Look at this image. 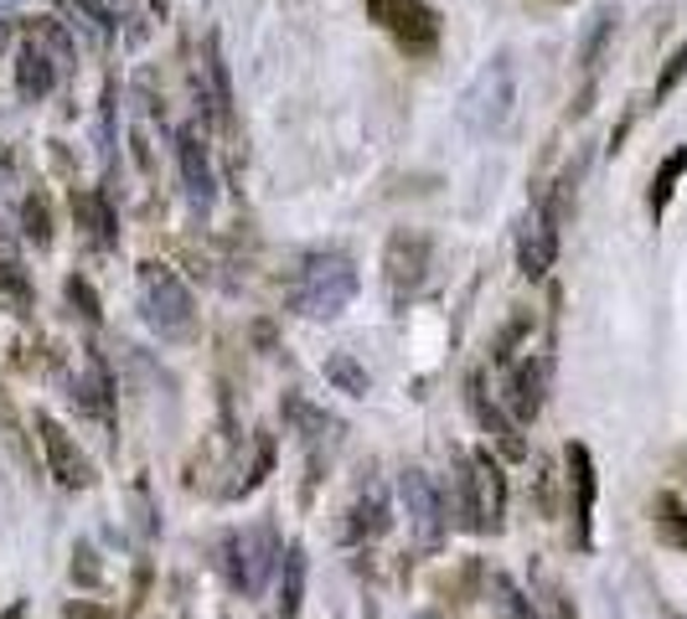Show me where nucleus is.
Segmentation results:
<instances>
[{"instance_id":"1","label":"nucleus","mask_w":687,"mask_h":619,"mask_svg":"<svg viewBox=\"0 0 687 619\" xmlns=\"http://www.w3.org/2000/svg\"><path fill=\"white\" fill-rule=\"evenodd\" d=\"M357 300V264L347 253H305L300 269H294L290 284V305L305 315V320H336L341 310Z\"/></svg>"},{"instance_id":"2","label":"nucleus","mask_w":687,"mask_h":619,"mask_svg":"<svg viewBox=\"0 0 687 619\" xmlns=\"http://www.w3.org/2000/svg\"><path fill=\"white\" fill-rule=\"evenodd\" d=\"M511 104H517V68H511V52H496V58L471 77V88L460 94V124H466L475 139L496 135V130L507 124Z\"/></svg>"},{"instance_id":"3","label":"nucleus","mask_w":687,"mask_h":619,"mask_svg":"<svg viewBox=\"0 0 687 619\" xmlns=\"http://www.w3.org/2000/svg\"><path fill=\"white\" fill-rule=\"evenodd\" d=\"M455 501H460V517H466L471 532H496L502 526V517H507V475L491 460V449H475L471 460L460 464Z\"/></svg>"},{"instance_id":"4","label":"nucleus","mask_w":687,"mask_h":619,"mask_svg":"<svg viewBox=\"0 0 687 619\" xmlns=\"http://www.w3.org/2000/svg\"><path fill=\"white\" fill-rule=\"evenodd\" d=\"M140 305L160 336H186L196 320L192 290L181 284V274L171 264H140Z\"/></svg>"},{"instance_id":"5","label":"nucleus","mask_w":687,"mask_h":619,"mask_svg":"<svg viewBox=\"0 0 687 619\" xmlns=\"http://www.w3.org/2000/svg\"><path fill=\"white\" fill-rule=\"evenodd\" d=\"M367 16L398 41L409 58H434L439 47V11L430 0H367Z\"/></svg>"},{"instance_id":"6","label":"nucleus","mask_w":687,"mask_h":619,"mask_svg":"<svg viewBox=\"0 0 687 619\" xmlns=\"http://www.w3.org/2000/svg\"><path fill=\"white\" fill-rule=\"evenodd\" d=\"M222 573L233 579V588L243 594H258L264 579L275 573L279 562V547H275V532L269 526H254V532H233V537H222Z\"/></svg>"},{"instance_id":"7","label":"nucleus","mask_w":687,"mask_h":619,"mask_svg":"<svg viewBox=\"0 0 687 619\" xmlns=\"http://www.w3.org/2000/svg\"><path fill=\"white\" fill-rule=\"evenodd\" d=\"M383 269H388V294L403 305V300L424 284V269H430V238H424V232H393Z\"/></svg>"},{"instance_id":"8","label":"nucleus","mask_w":687,"mask_h":619,"mask_svg":"<svg viewBox=\"0 0 687 619\" xmlns=\"http://www.w3.org/2000/svg\"><path fill=\"white\" fill-rule=\"evenodd\" d=\"M37 439H41V454H47V470H52V481L68 485V490H83V485L94 481V470L83 460V449L68 439V428L52 418V413H37Z\"/></svg>"},{"instance_id":"9","label":"nucleus","mask_w":687,"mask_h":619,"mask_svg":"<svg viewBox=\"0 0 687 619\" xmlns=\"http://www.w3.org/2000/svg\"><path fill=\"white\" fill-rule=\"evenodd\" d=\"M398 496H403V506H409V517H413V526H419V537L424 542H434L439 532H445V501H439V490L430 485L424 470H403Z\"/></svg>"},{"instance_id":"10","label":"nucleus","mask_w":687,"mask_h":619,"mask_svg":"<svg viewBox=\"0 0 687 619\" xmlns=\"http://www.w3.org/2000/svg\"><path fill=\"white\" fill-rule=\"evenodd\" d=\"M553 258H558V228H553L549 213H538L517 238V269L528 279H543L553 269Z\"/></svg>"},{"instance_id":"11","label":"nucleus","mask_w":687,"mask_h":619,"mask_svg":"<svg viewBox=\"0 0 687 619\" xmlns=\"http://www.w3.org/2000/svg\"><path fill=\"white\" fill-rule=\"evenodd\" d=\"M177 166H181V181H186V192H192L196 207H213L217 175H213L207 150H202V139H196V130H181L177 135Z\"/></svg>"},{"instance_id":"12","label":"nucleus","mask_w":687,"mask_h":619,"mask_svg":"<svg viewBox=\"0 0 687 619\" xmlns=\"http://www.w3.org/2000/svg\"><path fill=\"white\" fill-rule=\"evenodd\" d=\"M471 413H475V424L486 428V439H491L496 449H502L507 460H522V454H528V445H522V434H517V424H511L507 413H502V408H496V403L486 398V387H481V377H471Z\"/></svg>"},{"instance_id":"13","label":"nucleus","mask_w":687,"mask_h":619,"mask_svg":"<svg viewBox=\"0 0 687 619\" xmlns=\"http://www.w3.org/2000/svg\"><path fill=\"white\" fill-rule=\"evenodd\" d=\"M569 485H574V522H579V547H589V522H594V490H600V481H594V460H589L584 445H569Z\"/></svg>"},{"instance_id":"14","label":"nucleus","mask_w":687,"mask_h":619,"mask_svg":"<svg viewBox=\"0 0 687 619\" xmlns=\"http://www.w3.org/2000/svg\"><path fill=\"white\" fill-rule=\"evenodd\" d=\"M52 83H58V58H47L41 41L32 37L16 52V94L26 98V104H37V98L52 94Z\"/></svg>"},{"instance_id":"15","label":"nucleus","mask_w":687,"mask_h":619,"mask_svg":"<svg viewBox=\"0 0 687 619\" xmlns=\"http://www.w3.org/2000/svg\"><path fill=\"white\" fill-rule=\"evenodd\" d=\"M73 403H79L83 413H94V418H109V408H114V383H109V367H104L98 356H88L83 372L73 377Z\"/></svg>"},{"instance_id":"16","label":"nucleus","mask_w":687,"mask_h":619,"mask_svg":"<svg viewBox=\"0 0 687 619\" xmlns=\"http://www.w3.org/2000/svg\"><path fill=\"white\" fill-rule=\"evenodd\" d=\"M393 522V511H388V496H383V485H373L362 501L347 511V522H341V537L347 542H362V537H383Z\"/></svg>"},{"instance_id":"17","label":"nucleus","mask_w":687,"mask_h":619,"mask_svg":"<svg viewBox=\"0 0 687 619\" xmlns=\"http://www.w3.org/2000/svg\"><path fill=\"white\" fill-rule=\"evenodd\" d=\"M543 383H549V362H522V367L511 372L507 403H511V413H517V424H532V418H538V408H543Z\"/></svg>"},{"instance_id":"18","label":"nucleus","mask_w":687,"mask_h":619,"mask_svg":"<svg viewBox=\"0 0 687 619\" xmlns=\"http://www.w3.org/2000/svg\"><path fill=\"white\" fill-rule=\"evenodd\" d=\"M73 217H79V228L88 232V243H94V248H114V243H119L114 207H109L98 192H79V196H73Z\"/></svg>"},{"instance_id":"19","label":"nucleus","mask_w":687,"mask_h":619,"mask_svg":"<svg viewBox=\"0 0 687 619\" xmlns=\"http://www.w3.org/2000/svg\"><path fill=\"white\" fill-rule=\"evenodd\" d=\"M0 305H11V315H32L37 290H32V274L21 269V258L0 253Z\"/></svg>"},{"instance_id":"20","label":"nucleus","mask_w":687,"mask_h":619,"mask_svg":"<svg viewBox=\"0 0 687 619\" xmlns=\"http://www.w3.org/2000/svg\"><path fill=\"white\" fill-rule=\"evenodd\" d=\"M300 599H305V553L290 547V553H279V609H285V619L300 615Z\"/></svg>"},{"instance_id":"21","label":"nucleus","mask_w":687,"mask_h":619,"mask_svg":"<svg viewBox=\"0 0 687 619\" xmlns=\"http://www.w3.org/2000/svg\"><path fill=\"white\" fill-rule=\"evenodd\" d=\"M651 511H656V537L667 542V547H677V553H687V506L662 490Z\"/></svg>"},{"instance_id":"22","label":"nucleus","mask_w":687,"mask_h":619,"mask_svg":"<svg viewBox=\"0 0 687 619\" xmlns=\"http://www.w3.org/2000/svg\"><path fill=\"white\" fill-rule=\"evenodd\" d=\"M683 171H687V150H672L667 160H662V171L651 175V217H662L667 213V202H672V192H677V181H683Z\"/></svg>"},{"instance_id":"23","label":"nucleus","mask_w":687,"mask_h":619,"mask_svg":"<svg viewBox=\"0 0 687 619\" xmlns=\"http://www.w3.org/2000/svg\"><path fill=\"white\" fill-rule=\"evenodd\" d=\"M326 383H336V392H347V398H362L367 392V372L357 367L347 351H332L326 356Z\"/></svg>"},{"instance_id":"24","label":"nucleus","mask_w":687,"mask_h":619,"mask_svg":"<svg viewBox=\"0 0 687 619\" xmlns=\"http://www.w3.org/2000/svg\"><path fill=\"white\" fill-rule=\"evenodd\" d=\"M610 32H615V11H594V21H589V32H584V47H579V62H584L589 73L600 68V52H605V41H610Z\"/></svg>"},{"instance_id":"25","label":"nucleus","mask_w":687,"mask_h":619,"mask_svg":"<svg viewBox=\"0 0 687 619\" xmlns=\"http://www.w3.org/2000/svg\"><path fill=\"white\" fill-rule=\"evenodd\" d=\"M21 222H26V238H32L37 248H47V243H52V217H47V202H41V196H26Z\"/></svg>"},{"instance_id":"26","label":"nucleus","mask_w":687,"mask_h":619,"mask_svg":"<svg viewBox=\"0 0 687 619\" xmlns=\"http://www.w3.org/2000/svg\"><path fill=\"white\" fill-rule=\"evenodd\" d=\"M683 77H687V41L667 58V68H662V77H656V88H651V104H667L672 88H677Z\"/></svg>"},{"instance_id":"27","label":"nucleus","mask_w":687,"mask_h":619,"mask_svg":"<svg viewBox=\"0 0 687 619\" xmlns=\"http://www.w3.org/2000/svg\"><path fill=\"white\" fill-rule=\"evenodd\" d=\"M491 594H496V609H502L507 619H532V604L522 599L517 588H511V579H502V573H496V579H491Z\"/></svg>"},{"instance_id":"28","label":"nucleus","mask_w":687,"mask_h":619,"mask_svg":"<svg viewBox=\"0 0 687 619\" xmlns=\"http://www.w3.org/2000/svg\"><path fill=\"white\" fill-rule=\"evenodd\" d=\"M32 37H37V41H47V47H52V58H58V62H73V41L62 37V26H58L52 16H41L37 26H32Z\"/></svg>"},{"instance_id":"29","label":"nucleus","mask_w":687,"mask_h":619,"mask_svg":"<svg viewBox=\"0 0 687 619\" xmlns=\"http://www.w3.org/2000/svg\"><path fill=\"white\" fill-rule=\"evenodd\" d=\"M68 300L83 310V320H98V294H94V284H88V279H79V274H73V279H68Z\"/></svg>"},{"instance_id":"30","label":"nucleus","mask_w":687,"mask_h":619,"mask_svg":"<svg viewBox=\"0 0 687 619\" xmlns=\"http://www.w3.org/2000/svg\"><path fill=\"white\" fill-rule=\"evenodd\" d=\"M79 558H83V562H73V579H83V583H98V562H94V553L83 547Z\"/></svg>"},{"instance_id":"31","label":"nucleus","mask_w":687,"mask_h":619,"mask_svg":"<svg viewBox=\"0 0 687 619\" xmlns=\"http://www.w3.org/2000/svg\"><path fill=\"white\" fill-rule=\"evenodd\" d=\"M62 619H109V615H104L98 604H73V609H68Z\"/></svg>"},{"instance_id":"32","label":"nucleus","mask_w":687,"mask_h":619,"mask_svg":"<svg viewBox=\"0 0 687 619\" xmlns=\"http://www.w3.org/2000/svg\"><path fill=\"white\" fill-rule=\"evenodd\" d=\"M0 619H26V604L16 599V604H11V609H5V615H0Z\"/></svg>"},{"instance_id":"33","label":"nucleus","mask_w":687,"mask_h":619,"mask_svg":"<svg viewBox=\"0 0 687 619\" xmlns=\"http://www.w3.org/2000/svg\"><path fill=\"white\" fill-rule=\"evenodd\" d=\"M0 166H11V155H5V145H0Z\"/></svg>"},{"instance_id":"34","label":"nucleus","mask_w":687,"mask_h":619,"mask_svg":"<svg viewBox=\"0 0 687 619\" xmlns=\"http://www.w3.org/2000/svg\"><path fill=\"white\" fill-rule=\"evenodd\" d=\"M367 619H377V615H373V609H367Z\"/></svg>"}]
</instances>
